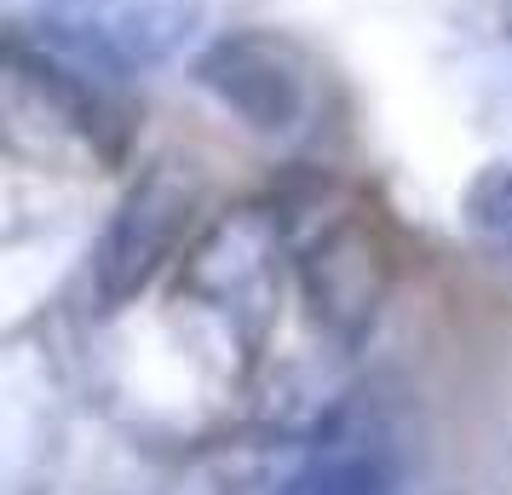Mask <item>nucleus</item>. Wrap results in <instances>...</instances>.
<instances>
[{
	"label": "nucleus",
	"instance_id": "39448f33",
	"mask_svg": "<svg viewBox=\"0 0 512 495\" xmlns=\"http://www.w3.org/2000/svg\"><path fill=\"white\" fill-rule=\"evenodd\" d=\"M294 283L311 311V323L334 346H363L380 323V306L392 294V254L386 236L363 208H334L294 248Z\"/></svg>",
	"mask_w": 512,
	"mask_h": 495
},
{
	"label": "nucleus",
	"instance_id": "0eeeda50",
	"mask_svg": "<svg viewBox=\"0 0 512 495\" xmlns=\"http://www.w3.org/2000/svg\"><path fill=\"white\" fill-rule=\"evenodd\" d=\"M271 495H403V444L369 403L334 409Z\"/></svg>",
	"mask_w": 512,
	"mask_h": 495
},
{
	"label": "nucleus",
	"instance_id": "6e6552de",
	"mask_svg": "<svg viewBox=\"0 0 512 495\" xmlns=\"http://www.w3.org/2000/svg\"><path fill=\"white\" fill-rule=\"evenodd\" d=\"M455 219H461L466 248L495 277L512 283V156L472 167V179L461 185V202H455Z\"/></svg>",
	"mask_w": 512,
	"mask_h": 495
},
{
	"label": "nucleus",
	"instance_id": "423d86ee",
	"mask_svg": "<svg viewBox=\"0 0 512 495\" xmlns=\"http://www.w3.org/2000/svg\"><path fill=\"white\" fill-rule=\"evenodd\" d=\"M35 24L64 35L70 47L93 52L121 75H144L173 64L202 35L208 0H47Z\"/></svg>",
	"mask_w": 512,
	"mask_h": 495
},
{
	"label": "nucleus",
	"instance_id": "7ed1b4c3",
	"mask_svg": "<svg viewBox=\"0 0 512 495\" xmlns=\"http://www.w3.org/2000/svg\"><path fill=\"white\" fill-rule=\"evenodd\" d=\"M185 288L190 306L219 317L242 352H259L277 323V288H282V225L259 202H236L213 219L208 231L185 248Z\"/></svg>",
	"mask_w": 512,
	"mask_h": 495
},
{
	"label": "nucleus",
	"instance_id": "20e7f679",
	"mask_svg": "<svg viewBox=\"0 0 512 495\" xmlns=\"http://www.w3.org/2000/svg\"><path fill=\"white\" fill-rule=\"evenodd\" d=\"M6 75L24 98L41 104L70 139H81L98 162H121L133 144V75L98 64L93 52L70 47L47 24H12L6 29Z\"/></svg>",
	"mask_w": 512,
	"mask_h": 495
},
{
	"label": "nucleus",
	"instance_id": "f03ea898",
	"mask_svg": "<svg viewBox=\"0 0 512 495\" xmlns=\"http://www.w3.org/2000/svg\"><path fill=\"white\" fill-rule=\"evenodd\" d=\"M202 208V179L196 167L179 156H156L133 173V185L121 190V202L110 208L104 231L87 248V288H93L98 311H127L144 300L156 277L179 260V248L190 242Z\"/></svg>",
	"mask_w": 512,
	"mask_h": 495
},
{
	"label": "nucleus",
	"instance_id": "f257e3e1",
	"mask_svg": "<svg viewBox=\"0 0 512 495\" xmlns=\"http://www.w3.org/2000/svg\"><path fill=\"white\" fill-rule=\"evenodd\" d=\"M185 75L190 87L208 93L242 133L271 139V144L300 139L317 121V104H323L317 58L294 35L265 29V24H231L219 35H208L190 52Z\"/></svg>",
	"mask_w": 512,
	"mask_h": 495
}]
</instances>
